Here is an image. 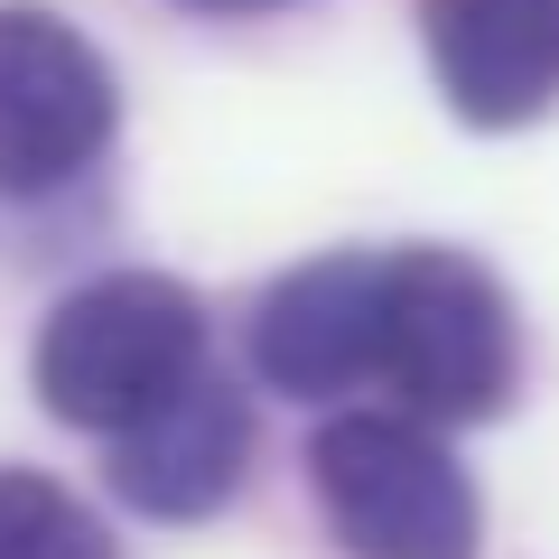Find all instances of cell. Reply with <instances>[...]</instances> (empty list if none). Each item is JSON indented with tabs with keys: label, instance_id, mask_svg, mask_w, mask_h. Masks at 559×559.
Masks as SVG:
<instances>
[{
	"label": "cell",
	"instance_id": "obj_8",
	"mask_svg": "<svg viewBox=\"0 0 559 559\" xmlns=\"http://www.w3.org/2000/svg\"><path fill=\"white\" fill-rule=\"evenodd\" d=\"M0 559H112V540L66 485L0 466Z\"/></svg>",
	"mask_w": 559,
	"mask_h": 559
},
{
	"label": "cell",
	"instance_id": "obj_7",
	"mask_svg": "<svg viewBox=\"0 0 559 559\" xmlns=\"http://www.w3.org/2000/svg\"><path fill=\"white\" fill-rule=\"evenodd\" d=\"M439 94L485 131L559 103V0H429Z\"/></svg>",
	"mask_w": 559,
	"mask_h": 559
},
{
	"label": "cell",
	"instance_id": "obj_3",
	"mask_svg": "<svg viewBox=\"0 0 559 559\" xmlns=\"http://www.w3.org/2000/svg\"><path fill=\"white\" fill-rule=\"evenodd\" d=\"M382 382L411 419H485L513 392V318L503 289L457 252H401L382 299Z\"/></svg>",
	"mask_w": 559,
	"mask_h": 559
},
{
	"label": "cell",
	"instance_id": "obj_1",
	"mask_svg": "<svg viewBox=\"0 0 559 559\" xmlns=\"http://www.w3.org/2000/svg\"><path fill=\"white\" fill-rule=\"evenodd\" d=\"M197 373H205V318L159 271L84 280L38 336L47 411L75 419V429H103V439L131 429L140 411H159L168 392H187Z\"/></svg>",
	"mask_w": 559,
	"mask_h": 559
},
{
	"label": "cell",
	"instance_id": "obj_4",
	"mask_svg": "<svg viewBox=\"0 0 559 559\" xmlns=\"http://www.w3.org/2000/svg\"><path fill=\"white\" fill-rule=\"evenodd\" d=\"M112 140V75L47 10H0V187L47 197Z\"/></svg>",
	"mask_w": 559,
	"mask_h": 559
},
{
	"label": "cell",
	"instance_id": "obj_6",
	"mask_svg": "<svg viewBox=\"0 0 559 559\" xmlns=\"http://www.w3.org/2000/svg\"><path fill=\"white\" fill-rule=\"evenodd\" d=\"M252 466V419L215 373H197L187 392H168L159 411H140L131 429H112V495L140 503L150 522H197Z\"/></svg>",
	"mask_w": 559,
	"mask_h": 559
},
{
	"label": "cell",
	"instance_id": "obj_9",
	"mask_svg": "<svg viewBox=\"0 0 559 559\" xmlns=\"http://www.w3.org/2000/svg\"><path fill=\"white\" fill-rule=\"evenodd\" d=\"M187 10H215V20H234V10H280V0H187Z\"/></svg>",
	"mask_w": 559,
	"mask_h": 559
},
{
	"label": "cell",
	"instance_id": "obj_2",
	"mask_svg": "<svg viewBox=\"0 0 559 559\" xmlns=\"http://www.w3.org/2000/svg\"><path fill=\"white\" fill-rule=\"evenodd\" d=\"M318 503L355 559H476V485L411 411H345L308 448Z\"/></svg>",
	"mask_w": 559,
	"mask_h": 559
},
{
	"label": "cell",
	"instance_id": "obj_5",
	"mask_svg": "<svg viewBox=\"0 0 559 559\" xmlns=\"http://www.w3.org/2000/svg\"><path fill=\"white\" fill-rule=\"evenodd\" d=\"M382 299H392V261H364V252L289 271L252 318L261 382L271 392H299V401L382 382Z\"/></svg>",
	"mask_w": 559,
	"mask_h": 559
}]
</instances>
